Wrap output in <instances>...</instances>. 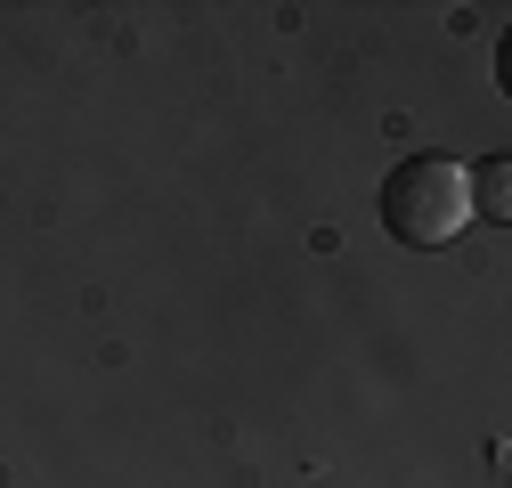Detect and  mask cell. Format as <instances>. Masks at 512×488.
Returning a JSON list of instances; mask_svg holds the SVG:
<instances>
[{
  "label": "cell",
  "mask_w": 512,
  "mask_h": 488,
  "mask_svg": "<svg viewBox=\"0 0 512 488\" xmlns=\"http://www.w3.org/2000/svg\"><path fill=\"white\" fill-rule=\"evenodd\" d=\"M374 212H382V228H391L399 244L439 253V244H456L464 220H472V171L456 155H407L391 179H382Z\"/></svg>",
  "instance_id": "6da1fadb"
},
{
  "label": "cell",
  "mask_w": 512,
  "mask_h": 488,
  "mask_svg": "<svg viewBox=\"0 0 512 488\" xmlns=\"http://www.w3.org/2000/svg\"><path fill=\"white\" fill-rule=\"evenodd\" d=\"M504 188H512V179H504V163H480L472 171V220H512V204H504Z\"/></svg>",
  "instance_id": "7a4b0ae2"
}]
</instances>
